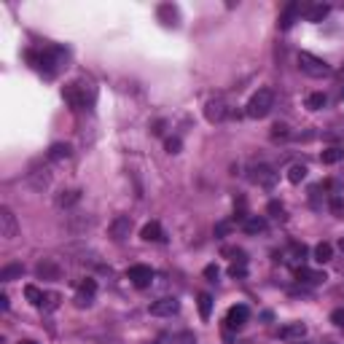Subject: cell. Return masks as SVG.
Instances as JSON below:
<instances>
[{
  "mask_svg": "<svg viewBox=\"0 0 344 344\" xmlns=\"http://www.w3.org/2000/svg\"><path fill=\"white\" fill-rule=\"evenodd\" d=\"M226 113H228V108H226V102L223 100H207V105H205V116H207V121L210 124H221L223 119H226Z\"/></svg>",
  "mask_w": 344,
  "mask_h": 344,
  "instance_id": "cell-8",
  "label": "cell"
},
{
  "mask_svg": "<svg viewBox=\"0 0 344 344\" xmlns=\"http://www.w3.org/2000/svg\"><path fill=\"white\" fill-rule=\"evenodd\" d=\"M62 97H65V102H68L73 110H78V108L86 105V86L83 83H68L62 89Z\"/></svg>",
  "mask_w": 344,
  "mask_h": 344,
  "instance_id": "cell-4",
  "label": "cell"
},
{
  "mask_svg": "<svg viewBox=\"0 0 344 344\" xmlns=\"http://www.w3.org/2000/svg\"><path fill=\"white\" fill-rule=\"evenodd\" d=\"M89 304H92L89 293H78V296H75V307H89Z\"/></svg>",
  "mask_w": 344,
  "mask_h": 344,
  "instance_id": "cell-38",
  "label": "cell"
},
{
  "mask_svg": "<svg viewBox=\"0 0 344 344\" xmlns=\"http://www.w3.org/2000/svg\"><path fill=\"white\" fill-rule=\"evenodd\" d=\"M16 232H19L16 215H14L8 207H0V237H6V240H14Z\"/></svg>",
  "mask_w": 344,
  "mask_h": 344,
  "instance_id": "cell-7",
  "label": "cell"
},
{
  "mask_svg": "<svg viewBox=\"0 0 344 344\" xmlns=\"http://www.w3.org/2000/svg\"><path fill=\"white\" fill-rule=\"evenodd\" d=\"M180 137H167V142H164V148H167V154H180Z\"/></svg>",
  "mask_w": 344,
  "mask_h": 344,
  "instance_id": "cell-33",
  "label": "cell"
},
{
  "mask_svg": "<svg viewBox=\"0 0 344 344\" xmlns=\"http://www.w3.org/2000/svg\"><path fill=\"white\" fill-rule=\"evenodd\" d=\"M94 291H97V282H94V280H83V282H81V293L94 296Z\"/></svg>",
  "mask_w": 344,
  "mask_h": 344,
  "instance_id": "cell-37",
  "label": "cell"
},
{
  "mask_svg": "<svg viewBox=\"0 0 344 344\" xmlns=\"http://www.w3.org/2000/svg\"><path fill=\"white\" fill-rule=\"evenodd\" d=\"M68 156H70V146H68V142H54V146L49 148V159L51 161H62Z\"/></svg>",
  "mask_w": 344,
  "mask_h": 344,
  "instance_id": "cell-20",
  "label": "cell"
},
{
  "mask_svg": "<svg viewBox=\"0 0 344 344\" xmlns=\"http://www.w3.org/2000/svg\"><path fill=\"white\" fill-rule=\"evenodd\" d=\"M299 14H301V3H288V6H285V11L280 16V30H291Z\"/></svg>",
  "mask_w": 344,
  "mask_h": 344,
  "instance_id": "cell-14",
  "label": "cell"
},
{
  "mask_svg": "<svg viewBox=\"0 0 344 344\" xmlns=\"http://www.w3.org/2000/svg\"><path fill=\"white\" fill-rule=\"evenodd\" d=\"M19 344H35V341H19Z\"/></svg>",
  "mask_w": 344,
  "mask_h": 344,
  "instance_id": "cell-44",
  "label": "cell"
},
{
  "mask_svg": "<svg viewBox=\"0 0 344 344\" xmlns=\"http://www.w3.org/2000/svg\"><path fill=\"white\" fill-rule=\"evenodd\" d=\"M299 68H301V73H307L309 78H326V75H331V65L323 62L320 56L309 54V51H299Z\"/></svg>",
  "mask_w": 344,
  "mask_h": 344,
  "instance_id": "cell-3",
  "label": "cell"
},
{
  "mask_svg": "<svg viewBox=\"0 0 344 344\" xmlns=\"http://www.w3.org/2000/svg\"><path fill=\"white\" fill-rule=\"evenodd\" d=\"M269 213H272L274 218H282V205H280V202H269Z\"/></svg>",
  "mask_w": 344,
  "mask_h": 344,
  "instance_id": "cell-40",
  "label": "cell"
},
{
  "mask_svg": "<svg viewBox=\"0 0 344 344\" xmlns=\"http://www.w3.org/2000/svg\"><path fill=\"white\" fill-rule=\"evenodd\" d=\"M78 191H68V194H65V196H60V199H56V205H60V207H68V205H73V202H78Z\"/></svg>",
  "mask_w": 344,
  "mask_h": 344,
  "instance_id": "cell-30",
  "label": "cell"
},
{
  "mask_svg": "<svg viewBox=\"0 0 344 344\" xmlns=\"http://www.w3.org/2000/svg\"><path fill=\"white\" fill-rule=\"evenodd\" d=\"M247 318H250V309H247L245 304H234V307L226 312V326L228 328H240V326L247 323Z\"/></svg>",
  "mask_w": 344,
  "mask_h": 344,
  "instance_id": "cell-9",
  "label": "cell"
},
{
  "mask_svg": "<svg viewBox=\"0 0 344 344\" xmlns=\"http://www.w3.org/2000/svg\"><path fill=\"white\" fill-rule=\"evenodd\" d=\"M250 180L258 186H264V188H272L277 183V172L269 167V164H255L250 169Z\"/></svg>",
  "mask_w": 344,
  "mask_h": 344,
  "instance_id": "cell-6",
  "label": "cell"
},
{
  "mask_svg": "<svg viewBox=\"0 0 344 344\" xmlns=\"http://www.w3.org/2000/svg\"><path fill=\"white\" fill-rule=\"evenodd\" d=\"M228 232H232V223H215V237H226Z\"/></svg>",
  "mask_w": 344,
  "mask_h": 344,
  "instance_id": "cell-39",
  "label": "cell"
},
{
  "mask_svg": "<svg viewBox=\"0 0 344 344\" xmlns=\"http://www.w3.org/2000/svg\"><path fill=\"white\" fill-rule=\"evenodd\" d=\"M328 14H331V6H326V3L309 6V8H307V22H323Z\"/></svg>",
  "mask_w": 344,
  "mask_h": 344,
  "instance_id": "cell-17",
  "label": "cell"
},
{
  "mask_svg": "<svg viewBox=\"0 0 344 344\" xmlns=\"http://www.w3.org/2000/svg\"><path fill=\"white\" fill-rule=\"evenodd\" d=\"M35 272H38V277H43V280H60V274H62V269L51 261V258H43V261L35 266Z\"/></svg>",
  "mask_w": 344,
  "mask_h": 344,
  "instance_id": "cell-13",
  "label": "cell"
},
{
  "mask_svg": "<svg viewBox=\"0 0 344 344\" xmlns=\"http://www.w3.org/2000/svg\"><path fill=\"white\" fill-rule=\"evenodd\" d=\"M27 60H30L41 73L54 75L56 68L65 62V49H60V46H49V49H43L41 54H38V51H27Z\"/></svg>",
  "mask_w": 344,
  "mask_h": 344,
  "instance_id": "cell-1",
  "label": "cell"
},
{
  "mask_svg": "<svg viewBox=\"0 0 344 344\" xmlns=\"http://www.w3.org/2000/svg\"><path fill=\"white\" fill-rule=\"evenodd\" d=\"M272 137H288V127H285V124H274V127H272Z\"/></svg>",
  "mask_w": 344,
  "mask_h": 344,
  "instance_id": "cell-36",
  "label": "cell"
},
{
  "mask_svg": "<svg viewBox=\"0 0 344 344\" xmlns=\"http://www.w3.org/2000/svg\"><path fill=\"white\" fill-rule=\"evenodd\" d=\"M242 228H245L247 234H261V232H266V221H264L261 215H250V218H245Z\"/></svg>",
  "mask_w": 344,
  "mask_h": 344,
  "instance_id": "cell-16",
  "label": "cell"
},
{
  "mask_svg": "<svg viewBox=\"0 0 344 344\" xmlns=\"http://www.w3.org/2000/svg\"><path fill=\"white\" fill-rule=\"evenodd\" d=\"M60 307V293H46V299H43V309L49 312V309H56Z\"/></svg>",
  "mask_w": 344,
  "mask_h": 344,
  "instance_id": "cell-31",
  "label": "cell"
},
{
  "mask_svg": "<svg viewBox=\"0 0 344 344\" xmlns=\"http://www.w3.org/2000/svg\"><path fill=\"white\" fill-rule=\"evenodd\" d=\"M0 309H3V312L8 309V296H6V293H3V296H0Z\"/></svg>",
  "mask_w": 344,
  "mask_h": 344,
  "instance_id": "cell-42",
  "label": "cell"
},
{
  "mask_svg": "<svg viewBox=\"0 0 344 344\" xmlns=\"http://www.w3.org/2000/svg\"><path fill=\"white\" fill-rule=\"evenodd\" d=\"M304 336H307V326L304 323H288V326L280 328V339H285V341H301Z\"/></svg>",
  "mask_w": 344,
  "mask_h": 344,
  "instance_id": "cell-11",
  "label": "cell"
},
{
  "mask_svg": "<svg viewBox=\"0 0 344 344\" xmlns=\"http://www.w3.org/2000/svg\"><path fill=\"white\" fill-rule=\"evenodd\" d=\"M108 232H110L113 240H124V237H129V232H132V218H129V215L113 218V223H110Z\"/></svg>",
  "mask_w": 344,
  "mask_h": 344,
  "instance_id": "cell-10",
  "label": "cell"
},
{
  "mask_svg": "<svg viewBox=\"0 0 344 344\" xmlns=\"http://www.w3.org/2000/svg\"><path fill=\"white\" fill-rule=\"evenodd\" d=\"M314 258H318L320 264H328L331 258H333V247L328 242H320L318 247H314Z\"/></svg>",
  "mask_w": 344,
  "mask_h": 344,
  "instance_id": "cell-22",
  "label": "cell"
},
{
  "mask_svg": "<svg viewBox=\"0 0 344 344\" xmlns=\"http://www.w3.org/2000/svg\"><path fill=\"white\" fill-rule=\"evenodd\" d=\"M24 296H27V301H30V304H35V307H43V299H46V296L38 291L35 285H27V288H24Z\"/></svg>",
  "mask_w": 344,
  "mask_h": 344,
  "instance_id": "cell-25",
  "label": "cell"
},
{
  "mask_svg": "<svg viewBox=\"0 0 344 344\" xmlns=\"http://www.w3.org/2000/svg\"><path fill=\"white\" fill-rule=\"evenodd\" d=\"M307 108L309 110H320V108H326V94L323 92H314L307 97Z\"/></svg>",
  "mask_w": 344,
  "mask_h": 344,
  "instance_id": "cell-26",
  "label": "cell"
},
{
  "mask_svg": "<svg viewBox=\"0 0 344 344\" xmlns=\"http://www.w3.org/2000/svg\"><path fill=\"white\" fill-rule=\"evenodd\" d=\"M210 309H213V299H210V293H199V314H202V320L210 318Z\"/></svg>",
  "mask_w": 344,
  "mask_h": 344,
  "instance_id": "cell-27",
  "label": "cell"
},
{
  "mask_svg": "<svg viewBox=\"0 0 344 344\" xmlns=\"http://www.w3.org/2000/svg\"><path fill=\"white\" fill-rule=\"evenodd\" d=\"M140 237H142L146 242H164V232H161L159 221H151V223H146V226H142Z\"/></svg>",
  "mask_w": 344,
  "mask_h": 344,
  "instance_id": "cell-15",
  "label": "cell"
},
{
  "mask_svg": "<svg viewBox=\"0 0 344 344\" xmlns=\"http://www.w3.org/2000/svg\"><path fill=\"white\" fill-rule=\"evenodd\" d=\"M218 274H221V272H218V266H215V264H207V266H205V277H207V280H213V282H215V280H218Z\"/></svg>",
  "mask_w": 344,
  "mask_h": 344,
  "instance_id": "cell-35",
  "label": "cell"
},
{
  "mask_svg": "<svg viewBox=\"0 0 344 344\" xmlns=\"http://www.w3.org/2000/svg\"><path fill=\"white\" fill-rule=\"evenodd\" d=\"M159 16H161V22H164L167 27L178 22V11H175V6H159Z\"/></svg>",
  "mask_w": 344,
  "mask_h": 344,
  "instance_id": "cell-23",
  "label": "cell"
},
{
  "mask_svg": "<svg viewBox=\"0 0 344 344\" xmlns=\"http://www.w3.org/2000/svg\"><path fill=\"white\" fill-rule=\"evenodd\" d=\"M272 108H274V92L272 89H258L245 105V116L247 119H264V116H269Z\"/></svg>",
  "mask_w": 344,
  "mask_h": 344,
  "instance_id": "cell-2",
  "label": "cell"
},
{
  "mask_svg": "<svg viewBox=\"0 0 344 344\" xmlns=\"http://www.w3.org/2000/svg\"><path fill=\"white\" fill-rule=\"evenodd\" d=\"M331 210H333V215H344V196L333 194L331 196Z\"/></svg>",
  "mask_w": 344,
  "mask_h": 344,
  "instance_id": "cell-32",
  "label": "cell"
},
{
  "mask_svg": "<svg viewBox=\"0 0 344 344\" xmlns=\"http://www.w3.org/2000/svg\"><path fill=\"white\" fill-rule=\"evenodd\" d=\"M178 299H159L151 304V314H156V318H167V314H175L178 312Z\"/></svg>",
  "mask_w": 344,
  "mask_h": 344,
  "instance_id": "cell-12",
  "label": "cell"
},
{
  "mask_svg": "<svg viewBox=\"0 0 344 344\" xmlns=\"http://www.w3.org/2000/svg\"><path fill=\"white\" fill-rule=\"evenodd\" d=\"M339 250L344 253V237H341V240H339Z\"/></svg>",
  "mask_w": 344,
  "mask_h": 344,
  "instance_id": "cell-43",
  "label": "cell"
},
{
  "mask_svg": "<svg viewBox=\"0 0 344 344\" xmlns=\"http://www.w3.org/2000/svg\"><path fill=\"white\" fill-rule=\"evenodd\" d=\"M291 255L296 258V261H304V255H307V247L299 245V242H293V245H291Z\"/></svg>",
  "mask_w": 344,
  "mask_h": 344,
  "instance_id": "cell-34",
  "label": "cell"
},
{
  "mask_svg": "<svg viewBox=\"0 0 344 344\" xmlns=\"http://www.w3.org/2000/svg\"><path fill=\"white\" fill-rule=\"evenodd\" d=\"M331 320L336 323V326H344V309H336V312L331 314Z\"/></svg>",
  "mask_w": 344,
  "mask_h": 344,
  "instance_id": "cell-41",
  "label": "cell"
},
{
  "mask_svg": "<svg viewBox=\"0 0 344 344\" xmlns=\"http://www.w3.org/2000/svg\"><path fill=\"white\" fill-rule=\"evenodd\" d=\"M245 274H247V261H234L228 266V277H234V280H240Z\"/></svg>",
  "mask_w": 344,
  "mask_h": 344,
  "instance_id": "cell-29",
  "label": "cell"
},
{
  "mask_svg": "<svg viewBox=\"0 0 344 344\" xmlns=\"http://www.w3.org/2000/svg\"><path fill=\"white\" fill-rule=\"evenodd\" d=\"M296 277H299L301 282H323L326 280V274L323 272H312V269H307V266H299V269H296Z\"/></svg>",
  "mask_w": 344,
  "mask_h": 344,
  "instance_id": "cell-18",
  "label": "cell"
},
{
  "mask_svg": "<svg viewBox=\"0 0 344 344\" xmlns=\"http://www.w3.org/2000/svg\"><path fill=\"white\" fill-rule=\"evenodd\" d=\"M127 277L132 280V285H135V288H148L151 280H154V269H151V266H146V264H135V266H129Z\"/></svg>",
  "mask_w": 344,
  "mask_h": 344,
  "instance_id": "cell-5",
  "label": "cell"
},
{
  "mask_svg": "<svg viewBox=\"0 0 344 344\" xmlns=\"http://www.w3.org/2000/svg\"><path fill=\"white\" fill-rule=\"evenodd\" d=\"M24 274V266L22 264H8V266H3L0 269V280L3 282H11V280H16V277H22Z\"/></svg>",
  "mask_w": 344,
  "mask_h": 344,
  "instance_id": "cell-19",
  "label": "cell"
},
{
  "mask_svg": "<svg viewBox=\"0 0 344 344\" xmlns=\"http://www.w3.org/2000/svg\"><path fill=\"white\" fill-rule=\"evenodd\" d=\"M304 178H307V167H304V164H293V167L288 169V180H291L293 186H299Z\"/></svg>",
  "mask_w": 344,
  "mask_h": 344,
  "instance_id": "cell-24",
  "label": "cell"
},
{
  "mask_svg": "<svg viewBox=\"0 0 344 344\" xmlns=\"http://www.w3.org/2000/svg\"><path fill=\"white\" fill-rule=\"evenodd\" d=\"M169 344H196V336L191 331H180V333H172Z\"/></svg>",
  "mask_w": 344,
  "mask_h": 344,
  "instance_id": "cell-28",
  "label": "cell"
},
{
  "mask_svg": "<svg viewBox=\"0 0 344 344\" xmlns=\"http://www.w3.org/2000/svg\"><path fill=\"white\" fill-rule=\"evenodd\" d=\"M320 161H323V164H339V161H344V148H328V151H323Z\"/></svg>",
  "mask_w": 344,
  "mask_h": 344,
  "instance_id": "cell-21",
  "label": "cell"
}]
</instances>
